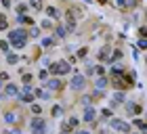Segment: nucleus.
Wrapping results in <instances>:
<instances>
[{
    "label": "nucleus",
    "instance_id": "obj_3",
    "mask_svg": "<svg viewBox=\"0 0 147 134\" xmlns=\"http://www.w3.org/2000/svg\"><path fill=\"white\" fill-rule=\"evenodd\" d=\"M30 128H32V134H46V122L42 117H32Z\"/></svg>",
    "mask_w": 147,
    "mask_h": 134
},
{
    "label": "nucleus",
    "instance_id": "obj_29",
    "mask_svg": "<svg viewBox=\"0 0 147 134\" xmlns=\"http://www.w3.org/2000/svg\"><path fill=\"white\" fill-rule=\"evenodd\" d=\"M30 36H32V38H38V36H40V29H38V27H32V29H30Z\"/></svg>",
    "mask_w": 147,
    "mask_h": 134
},
{
    "label": "nucleus",
    "instance_id": "obj_39",
    "mask_svg": "<svg viewBox=\"0 0 147 134\" xmlns=\"http://www.w3.org/2000/svg\"><path fill=\"white\" fill-rule=\"evenodd\" d=\"M139 34H141V38L147 40V27H141V29H139Z\"/></svg>",
    "mask_w": 147,
    "mask_h": 134
},
{
    "label": "nucleus",
    "instance_id": "obj_16",
    "mask_svg": "<svg viewBox=\"0 0 147 134\" xmlns=\"http://www.w3.org/2000/svg\"><path fill=\"white\" fill-rule=\"evenodd\" d=\"M17 21H19V23H25V25H34V19H32V17H25V15H19Z\"/></svg>",
    "mask_w": 147,
    "mask_h": 134
},
{
    "label": "nucleus",
    "instance_id": "obj_14",
    "mask_svg": "<svg viewBox=\"0 0 147 134\" xmlns=\"http://www.w3.org/2000/svg\"><path fill=\"white\" fill-rule=\"evenodd\" d=\"M95 86H97V90H103V88H107V78H97V82H95Z\"/></svg>",
    "mask_w": 147,
    "mask_h": 134
},
{
    "label": "nucleus",
    "instance_id": "obj_25",
    "mask_svg": "<svg viewBox=\"0 0 147 134\" xmlns=\"http://www.w3.org/2000/svg\"><path fill=\"white\" fill-rule=\"evenodd\" d=\"M53 44H55L53 38H42V46H44V48H49V46H53Z\"/></svg>",
    "mask_w": 147,
    "mask_h": 134
},
{
    "label": "nucleus",
    "instance_id": "obj_45",
    "mask_svg": "<svg viewBox=\"0 0 147 134\" xmlns=\"http://www.w3.org/2000/svg\"><path fill=\"white\" fill-rule=\"evenodd\" d=\"M145 63H147V59H145Z\"/></svg>",
    "mask_w": 147,
    "mask_h": 134
},
{
    "label": "nucleus",
    "instance_id": "obj_35",
    "mask_svg": "<svg viewBox=\"0 0 147 134\" xmlns=\"http://www.w3.org/2000/svg\"><path fill=\"white\" fill-rule=\"evenodd\" d=\"M86 52H88L86 48H80V50H78V59H84V57H86Z\"/></svg>",
    "mask_w": 147,
    "mask_h": 134
},
{
    "label": "nucleus",
    "instance_id": "obj_10",
    "mask_svg": "<svg viewBox=\"0 0 147 134\" xmlns=\"http://www.w3.org/2000/svg\"><path fill=\"white\" fill-rule=\"evenodd\" d=\"M84 119H86V122H95V119H97V111L92 109V107H86V111H84Z\"/></svg>",
    "mask_w": 147,
    "mask_h": 134
},
{
    "label": "nucleus",
    "instance_id": "obj_32",
    "mask_svg": "<svg viewBox=\"0 0 147 134\" xmlns=\"http://www.w3.org/2000/svg\"><path fill=\"white\" fill-rule=\"evenodd\" d=\"M69 128H76V126H78V117H69Z\"/></svg>",
    "mask_w": 147,
    "mask_h": 134
},
{
    "label": "nucleus",
    "instance_id": "obj_23",
    "mask_svg": "<svg viewBox=\"0 0 147 134\" xmlns=\"http://www.w3.org/2000/svg\"><path fill=\"white\" fill-rule=\"evenodd\" d=\"M113 103H124V92H116L113 94Z\"/></svg>",
    "mask_w": 147,
    "mask_h": 134
},
{
    "label": "nucleus",
    "instance_id": "obj_12",
    "mask_svg": "<svg viewBox=\"0 0 147 134\" xmlns=\"http://www.w3.org/2000/svg\"><path fill=\"white\" fill-rule=\"evenodd\" d=\"M44 13H46V15H49L51 19H59V17H61V15H59V11L55 9V6H46Z\"/></svg>",
    "mask_w": 147,
    "mask_h": 134
},
{
    "label": "nucleus",
    "instance_id": "obj_17",
    "mask_svg": "<svg viewBox=\"0 0 147 134\" xmlns=\"http://www.w3.org/2000/svg\"><path fill=\"white\" fill-rule=\"evenodd\" d=\"M6 63H9V65H15V63H19V57L15 55V52H9V55H6Z\"/></svg>",
    "mask_w": 147,
    "mask_h": 134
},
{
    "label": "nucleus",
    "instance_id": "obj_43",
    "mask_svg": "<svg viewBox=\"0 0 147 134\" xmlns=\"http://www.w3.org/2000/svg\"><path fill=\"white\" fill-rule=\"evenodd\" d=\"M76 134H90V132H84V130H80V132H76Z\"/></svg>",
    "mask_w": 147,
    "mask_h": 134
},
{
    "label": "nucleus",
    "instance_id": "obj_33",
    "mask_svg": "<svg viewBox=\"0 0 147 134\" xmlns=\"http://www.w3.org/2000/svg\"><path fill=\"white\" fill-rule=\"evenodd\" d=\"M90 100H92V96H88V94H86V96H82V105H86V107H88V105H90Z\"/></svg>",
    "mask_w": 147,
    "mask_h": 134
},
{
    "label": "nucleus",
    "instance_id": "obj_19",
    "mask_svg": "<svg viewBox=\"0 0 147 134\" xmlns=\"http://www.w3.org/2000/svg\"><path fill=\"white\" fill-rule=\"evenodd\" d=\"M30 6H32L34 11H42V9H44V6H42V0H30Z\"/></svg>",
    "mask_w": 147,
    "mask_h": 134
},
{
    "label": "nucleus",
    "instance_id": "obj_30",
    "mask_svg": "<svg viewBox=\"0 0 147 134\" xmlns=\"http://www.w3.org/2000/svg\"><path fill=\"white\" fill-rule=\"evenodd\" d=\"M38 76H40V80H42V82H46V78H49V71H46V69H42V71L38 73Z\"/></svg>",
    "mask_w": 147,
    "mask_h": 134
},
{
    "label": "nucleus",
    "instance_id": "obj_7",
    "mask_svg": "<svg viewBox=\"0 0 147 134\" xmlns=\"http://www.w3.org/2000/svg\"><path fill=\"white\" fill-rule=\"evenodd\" d=\"M4 122L6 124H17L19 122V113L17 111H6L4 113Z\"/></svg>",
    "mask_w": 147,
    "mask_h": 134
},
{
    "label": "nucleus",
    "instance_id": "obj_21",
    "mask_svg": "<svg viewBox=\"0 0 147 134\" xmlns=\"http://www.w3.org/2000/svg\"><path fill=\"white\" fill-rule=\"evenodd\" d=\"M0 50H4V52H9V50H11L9 40H0Z\"/></svg>",
    "mask_w": 147,
    "mask_h": 134
},
{
    "label": "nucleus",
    "instance_id": "obj_11",
    "mask_svg": "<svg viewBox=\"0 0 147 134\" xmlns=\"http://www.w3.org/2000/svg\"><path fill=\"white\" fill-rule=\"evenodd\" d=\"M32 92H34V96H36V98H44V100H46V98H51V92H49V90L36 88V90H32Z\"/></svg>",
    "mask_w": 147,
    "mask_h": 134
},
{
    "label": "nucleus",
    "instance_id": "obj_2",
    "mask_svg": "<svg viewBox=\"0 0 147 134\" xmlns=\"http://www.w3.org/2000/svg\"><path fill=\"white\" fill-rule=\"evenodd\" d=\"M71 71V67H69V63H65V61H57V63H53L51 65V69H49V73H53V76H59V73H69Z\"/></svg>",
    "mask_w": 147,
    "mask_h": 134
},
{
    "label": "nucleus",
    "instance_id": "obj_36",
    "mask_svg": "<svg viewBox=\"0 0 147 134\" xmlns=\"http://www.w3.org/2000/svg\"><path fill=\"white\" fill-rule=\"evenodd\" d=\"M135 126H137V128H143V126H145V122H143V119H139V117H137V119H135Z\"/></svg>",
    "mask_w": 147,
    "mask_h": 134
},
{
    "label": "nucleus",
    "instance_id": "obj_24",
    "mask_svg": "<svg viewBox=\"0 0 147 134\" xmlns=\"http://www.w3.org/2000/svg\"><path fill=\"white\" fill-rule=\"evenodd\" d=\"M32 113H34V115H40V113H42V107L36 105V103H32Z\"/></svg>",
    "mask_w": 147,
    "mask_h": 134
},
{
    "label": "nucleus",
    "instance_id": "obj_46",
    "mask_svg": "<svg viewBox=\"0 0 147 134\" xmlns=\"http://www.w3.org/2000/svg\"><path fill=\"white\" fill-rule=\"evenodd\" d=\"M145 15H147V13H145Z\"/></svg>",
    "mask_w": 147,
    "mask_h": 134
},
{
    "label": "nucleus",
    "instance_id": "obj_41",
    "mask_svg": "<svg viewBox=\"0 0 147 134\" xmlns=\"http://www.w3.org/2000/svg\"><path fill=\"white\" fill-rule=\"evenodd\" d=\"M2 6H4V9H9V6H11V0H2Z\"/></svg>",
    "mask_w": 147,
    "mask_h": 134
},
{
    "label": "nucleus",
    "instance_id": "obj_20",
    "mask_svg": "<svg viewBox=\"0 0 147 134\" xmlns=\"http://www.w3.org/2000/svg\"><path fill=\"white\" fill-rule=\"evenodd\" d=\"M99 59H107V61H111V52H109V48L105 46V48L99 52Z\"/></svg>",
    "mask_w": 147,
    "mask_h": 134
},
{
    "label": "nucleus",
    "instance_id": "obj_34",
    "mask_svg": "<svg viewBox=\"0 0 147 134\" xmlns=\"http://www.w3.org/2000/svg\"><path fill=\"white\" fill-rule=\"evenodd\" d=\"M139 48H143V50L147 48V40H145V38H141V40H139Z\"/></svg>",
    "mask_w": 147,
    "mask_h": 134
},
{
    "label": "nucleus",
    "instance_id": "obj_18",
    "mask_svg": "<svg viewBox=\"0 0 147 134\" xmlns=\"http://www.w3.org/2000/svg\"><path fill=\"white\" fill-rule=\"evenodd\" d=\"M65 34H67V29H65L63 25H57V27H55V36L57 38H65Z\"/></svg>",
    "mask_w": 147,
    "mask_h": 134
},
{
    "label": "nucleus",
    "instance_id": "obj_13",
    "mask_svg": "<svg viewBox=\"0 0 147 134\" xmlns=\"http://www.w3.org/2000/svg\"><path fill=\"white\" fill-rule=\"evenodd\" d=\"M126 111L132 113V115H139V113H141V107L135 105V103H128V105H126Z\"/></svg>",
    "mask_w": 147,
    "mask_h": 134
},
{
    "label": "nucleus",
    "instance_id": "obj_1",
    "mask_svg": "<svg viewBox=\"0 0 147 134\" xmlns=\"http://www.w3.org/2000/svg\"><path fill=\"white\" fill-rule=\"evenodd\" d=\"M9 44L13 48H23L28 44V31L25 29H13L9 31Z\"/></svg>",
    "mask_w": 147,
    "mask_h": 134
},
{
    "label": "nucleus",
    "instance_id": "obj_37",
    "mask_svg": "<svg viewBox=\"0 0 147 134\" xmlns=\"http://www.w3.org/2000/svg\"><path fill=\"white\" fill-rule=\"evenodd\" d=\"M51 27H53L51 21H42V29H51Z\"/></svg>",
    "mask_w": 147,
    "mask_h": 134
},
{
    "label": "nucleus",
    "instance_id": "obj_27",
    "mask_svg": "<svg viewBox=\"0 0 147 134\" xmlns=\"http://www.w3.org/2000/svg\"><path fill=\"white\" fill-rule=\"evenodd\" d=\"M25 11H28V4H25V2H21V4L17 6V13H19V15H23Z\"/></svg>",
    "mask_w": 147,
    "mask_h": 134
},
{
    "label": "nucleus",
    "instance_id": "obj_40",
    "mask_svg": "<svg viewBox=\"0 0 147 134\" xmlns=\"http://www.w3.org/2000/svg\"><path fill=\"white\" fill-rule=\"evenodd\" d=\"M101 113H103V115H105V117H111V111H109V109H103Z\"/></svg>",
    "mask_w": 147,
    "mask_h": 134
},
{
    "label": "nucleus",
    "instance_id": "obj_22",
    "mask_svg": "<svg viewBox=\"0 0 147 134\" xmlns=\"http://www.w3.org/2000/svg\"><path fill=\"white\" fill-rule=\"evenodd\" d=\"M51 113H53V117H59V115H61V113H63V109H61V107H59V105H55V107H53V109H51Z\"/></svg>",
    "mask_w": 147,
    "mask_h": 134
},
{
    "label": "nucleus",
    "instance_id": "obj_5",
    "mask_svg": "<svg viewBox=\"0 0 147 134\" xmlns=\"http://www.w3.org/2000/svg\"><path fill=\"white\" fill-rule=\"evenodd\" d=\"M69 86H71V90H84V86H86V78L82 76V73H76V76L71 78Z\"/></svg>",
    "mask_w": 147,
    "mask_h": 134
},
{
    "label": "nucleus",
    "instance_id": "obj_42",
    "mask_svg": "<svg viewBox=\"0 0 147 134\" xmlns=\"http://www.w3.org/2000/svg\"><path fill=\"white\" fill-rule=\"evenodd\" d=\"M141 132H143V134H147V124H145L143 128H141Z\"/></svg>",
    "mask_w": 147,
    "mask_h": 134
},
{
    "label": "nucleus",
    "instance_id": "obj_15",
    "mask_svg": "<svg viewBox=\"0 0 147 134\" xmlns=\"http://www.w3.org/2000/svg\"><path fill=\"white\" fill-rule=\"evenodd\" d=\"M9 29V21H6V15L4 13H0V31Z\"/></svg>",
    "mask_w": 147,
    "mask_h": 134
},
{
    "label": "nucleus",
    "instance_id": "obj_9",
    "mask_svg": "<svg viewBox=\"0 0 147 134\" xmlns=\"http://www.w3.org/2000/svg\"><path fill=\"white\" fill-rule=\"evenodd\" d=\"M61 82H59V80L57 78H53V80H46V88H49V90H61Z\"/></svg>",
    "mask_w": 147,
    "mask_h": 134
},
{
    "label": "nucleus",
    "instance_id": "obj_28",
    "mask_svg": "<svg viewBox=\"0 0 147 134\" xmlns=\"http://www.w3.org/2000/svg\"><path fill=\"white\" fill-rule=\"evenodd\" d=\"M71 128H69V124H61V134H69Z\"/></svg>",
    "mask_w": 147,
    "mask_h": 134
},
{
    "label": "nucleus",
    "instance_id": "obj_4",
    "mask_svg": "<svg viewBox=\"0 0 147 134\" xmlns=\"http://www.w3.org/2000/svg\"><path fill=\"white\" fill-rule=\"evenodd\" d=\"M32 90H34L32 86H23V90L17 94V96H19V100H21V103H25V105H32V103H34V98H36Z\"/></svg>",
    "mask_w": 147,
    "mask_h": 134
},
{
    "label": "nucleus",
    "instance_id": "obj_31",
    "mask_svg": "<svg viewBox=\"0 0 147 134\" xmlns=\"http://www.w3.org/2000/svg\"><path fill=\"white\" fill-rule=\"evenodd\" d=\"M95 73H97V76H99V78H101V76H103V73H105V69H103V67H101V65H97V67H95Z\"/></svg>",
    "mask_w": 147,
    "mask_h": 134
},
{
    "label": "nucleus",
    "instance_id": "obj_6",
    "mask_svg": "<svg viewBox=\"0 0 147 134\" xmlns=\"http://www.w3.org/2000/svg\"><path fill=\"white\" fill-rule=\"evenodd\" d=\"M109 126H111L113 130H118V132L130 134V124H126V122H122V119H109Z\"/></svg>",
    "mask_w": 147,
    "mask_h": 134
},
{
    "label": "nucleus",
    "instance_id": "obj_44",
    "mask_svg": "<svg viewBox=\"0 0 147 134\" xmlns=\"http://www.w3.org/2000/svg\"><path fill=\"white\" fill-rule=\"evenodd\" d=\"M9 134H11V132H9ZM13 134H19V132H17V130H15V132H13Z\"/></svg>",
    "mask_w": 147,
    "mask_h": 134
},
{
    "label": "nucleus",
    "instance_id": "obj_38",
    "mask_svg": "<svg viewBox=\"0 0 147 134\" xmlns=\"http://www.w3.org/2000/svg\"><path fill=\"white\" fill-rule=\"evenodd\" d=\"M6 80H9V73L2 71V73H0V82H6Z\"/></svg>",
    "mask_w": 147,
    "mask_h": 134
},
{
    "label": "nucleus",
    "instance_id": "obj_26",
    "mask_svg": "<svg viewBox=\"0 0 147 134\" xmlns=\"http://www.w3.org/2000/svg\"><path fill=\"white\" fill-rule=\"evenodd\" d=\"M21 82H23V86H30V82H32V73H23Z\"/></svg>",
    "mask_w": 147,
    "mask_h": 134
},
{
    "label": "nucleus",
    "instance_id": "obj_8",
    "mask_svg": "<svg viewBox=\"0 0 147 134\" xmlns=\"http://www.w3.org/2000/svg\"><path fill=\"white\" fill-rule=\"evenodd\" d=\"M19 94V88L15 84H6L4 86V96H17Z\"/></svg>",
    "mask_w": 147,
    "mask_h": 134
}]
</instances>
